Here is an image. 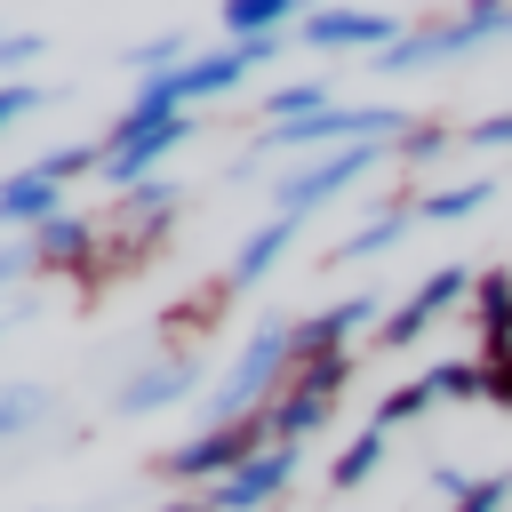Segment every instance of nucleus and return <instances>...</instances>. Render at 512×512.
<instances>
[{"label":"nucleus","mask_w":512,"mask_h":512,"mask_svg":"<svg viewBox=\"0 0 512 512\" xmlns=\"http://www.w3.org/2000/svg\"><path fill=\"white\" fill-rule=\"evenodd\" d=\"M176 216H184V184H168V176H152V184H136V192H112L104 208H96V256H88V296H104L112 280H136V272H152L160 264V248H168V232H176Z\"/></svg>","instance_id":"1"},{"label":"nucleus","mask_w":512,"mask_h":512,"mask_svg":"<svg viewBox=\"0 0 512 512\" xmlns=\"http://www.w3.org/2000/svg\"><path fill=\"white\" fill-rule=\"evenodd\" d=\"M96 136H104V184H112V192H136V184H152V168H160L176 144L200 136V112H184V104L168 96V80H136L128 112L104 120Z\"/></svg>","instance_id":"2"},{"label":"nucleus","mask_w":512,"mask_h":512,"mask_svg":"<svg viewBox=\"0 0 512 512\" xmlns=\"http://www.w3.org/2000/svg\"><path fill=\"white\" fill-rule=\"evenodd\" d=\"M504 32H512V0L424 8V16L400 32V48H384L368 72H424V64H448V56H464V48H480V40H504Z\"/></svg>","instance_id":"3"},{"label":"nucleus","mask_w":512,"mask_h":512,"mask_svg":"<svg viewBox=\"0 0 512 512\" xmlns=\"http://www.w3.org/2000/svg\"><path fill=\"white\" fill-rule=\"evenodd\" d=\"M264 448H280V432H272V408H256V416H232V424H200L192 440L160 448V456H152V472H160V480H200V488H216V480H232L240 464H256Z\"/></svg>","instance_id":"4"},{"label":"nucleus","mask_w":512,"mask_h":512,"mask_svg":"<svg viewBox=\"0 0 512 512\" xmlns=\"http://www.w3.org/2000/svg\"><path fill=\"white\" fill-rule=\"evenodd\" d=\"M472 280H480V264H464V256L432 264V272L392 304V320H376V328H368V352H408L416 336H432V320H440V312H464V304H472Z\"/></svg>","instance_id":"5"},{"label":"nucleus","mask_w":512,"mask_h":512,"mask_svg":"<svg viewBox=\"0 0 512 512\" xmlns=\"http://www.w3.org/2000/svg\"><path fill=\"white\" fill-rule=\"evenodd\" d=\"M384 152H392V144H344V152H320V160L288 168V176L272 184V216H312V208H328V200H336L344 184H360Z\"/></svg>","instance_id":"6"},{"label":"nucleus","mask_w":512,"mask_h":512,"mask_svg":"<svg viewBox=\"0 0 512 512\" xmlns=\"http://www.w3.org/2000/svg\"><path fill=\"white\" fill-rule=\"evenodd\" d=\"M408 24L416 16H392V8H304L296 40L304 48H328V56H384V48H400Z\"/></svg>","instance_id":"7"},{"label":"nucleus","mask_w":512,"mask_h":512,"mask_svg":"<svg viewBox=\"0 0 512 512\" xmlns=\"http://www.w3.org/2000/svg\"><path fill=\"white\" fill-rule=\"evenodd\" d=\"M344 384H352V352H344V360L288 368V384H280V400H272V432H280V440H312V432L336 416Z\"/></svg>","instance_id":"8"},{"label":"nucleus","mask_w":512,"mask_h":512,"mask_svg":"<svg viewBox=\"0 0 512 512\" xmlns=\"http://www.w3.org/2000/svg\"><path fill=\"white\" fill-rule=\"evenodd\" d=\"M408 224H424V192H416V184H400V192H376V208H368V216H360V224H352L336 248H320L312 264H320V272H328V264H360V256H376V248H392Z\"/></svg>","instance_id":"9"},{"label":"nucleus","mask_w":512,"mask_h":512,"mask_svg":"<svg viewBox=\"0 0 512 512\" xmlns=\"http://www.w3.org/2000/svg\"><path fill=\"white\" fill-rule=\"evenodd\" d=\"M296 464H304V440H280V448H264L256 464H240L232 480H216V488H200V496H208L216 512H264V504H280V496H288Z\"/></svg>","instance_id":"10"},{"label":"nucleus","mask_w":512,"mask_h":512,"mask_svg":"<svg viewBox=\"0 0 512 512\" xmlns=\"http://www.w3.org/2000/svg\"><path fill=\"white\" fill-rule=\"evenodd\" d=\"M360 320H376V296H344V304H320V312H296V360L288 368H312V360H344Z\"/></svg>","instance_id":"11"},{"label":"nucleus","mask_w":512,"mask_h":512,"mask_svg":"<svg viewBox=\"0 0 512 512\" xmlns=\"http://www.w3.org/2000/svg\"><path fill=\"white\" fill-rule=\"evenodd\" d=\"M464 320H472V336H480V360H504V352H512V264H480Z\"/></svg>","instance_id":"12"},{"label":"nucleus","mask_w":512,"mask_h":512,"mask_svg":"<svg viewBox=\"0 0 512 512\" xmlns=\"http://www.w3.org/2000/svg\"><path fill=\"white\" fill-rule=\"evenodd\" d=\"M224 304H232V280H224V272H216L208 288H192L184 304H168V312H160V344H168V360H192V344L216 328Z\"/></svg>","instance_id":"13"},{"label":"nucleus","mask_w":512,"mask_h":512,"mask_svg":"<svg viewBox=\"0 0 512 512\" xmlns=\"http://www.w3.org/2000/svg\"><path fill=\"white\" fill-rule=\"evenodd\" d=\"M192 392H200V360H160V368L128 376V384L112 392V408H120V416H152V408H176V400H192Z\"/></svg>","instance_id":"14"},{"label":"nucleus","mask_w":512,"mask_h":512,"mask_svg":"<svg viewBox=\"0 0 512 512\" xmlns=\"http://www.w3.org/2000/svg\"><path fill=\"white\" fill-rule=\"evenodd\" d=\"M296 240H304V216H264V224H256V232L232 248V264H224L232 296H240V288H256V280L280 264V248H296Z\"/></svg>","instance_id":"15"},{"label":"nucleus","mask_w":512,"mask_h":512,"mask_svg":"<svg viewBox=\"0 0 512 512\" xmlns=\"http://www.w3.org/2000/svg\"><path fill=\"white\" fill-rule=\"evenodd\" d=\"M64 216V184H48L40 168H16L8 184H0V224L8 232H40V224H56Z\"/></svg>","instance_id":"16"},{"label":"nucleus","mask_w":512,"mask_h":512,"mask_svg":"<svg viewBox=\"0 0 512 512\" xmlns=\"http://www.w3.org/2000/svg\"><path fill=\"white\" fill-rule=\"evenodd\" d=\"M432 488L448 496V512H504V504H512V472H464V464H432Z\"/></svg>","instance_id":"17"},{"label":"nucleus","mask_w":512,"mask_h":512,"mask_svg":"<svg viewBox=\"0 0 512 512\" xmlns=\"http://www.w3.org/2000/svg\"><path fill=\"white\" fill-rule=\"evenodd\" d=\"M296 16V0H224V40H280Z\"/></svg>","instance_id":"18"},{"label":"nucleus","mask_w":512,"mask_h":512,"mask_svg":"<svg viewBox=\"0 0 512 512\" xmlns=\"http://www.w3.org/2000/svg\"><path fill=\"white\" fill-rule=\"evenodd\" d=\"M496 192H504L496 176H464V184H440V192H424V224H464V216H480Z\"/></svg>","instance_id":"19"},{"label":"nucleus","mask_w":512,"mask_h":512,"mask_svg":"<svg viewBox=\"0 0 512 512\" xmlns=\"http://www.w3.org/2000/svg\"><path fill=\"white\" fill-rule=\"evenodd\" d=\"M432 408H440V384H432V368H424V376L392 384V392L376 400V416H368V424H376V432H400V424H416V416H432Z\"/></svg>","instance_id":"20"},{"label":"nucleus","mask_w":512,"mask_h":512,"mask_svg":"<svg viewBox=\"0 0 512 512\" xmlns=\"http://www.w3.org/2000/svg\"><path fill=\"white\" fill-rule=\"evenodd\" d=\"M376 464H384V432H376V424H360V432L336 448V464H328V488H336V496H352V488H360Z\"/></svg>","instance_id":"21"},{"label":"nucleus","mask_w":512,"mask_h":512,"mask_svg":"<svg viewBox=\"0 0 512 512\" xmlns=\"http://www.w3.org/2000/svg\"><path fill=\"white\" fill-rule=\"evenodd\" d=\"M456 136H464V128H456L448 112H408V128H400V144H392V160H408V168H416V160H432V152H448Z\"/></svg>","instance_id":"22"},{"label":"nucleus","mask_w":512,"mask_h":512,"mask_svg":"<svg viewBox=\"0 0 512 512\" xmlns=\"http://www.w3.org/2000/svg\"><path fill=\"white\" fill-rule=\"evenodd\" d=\"M64 88L56 80H0V128H16V120H32L40 104H56Z\"/></svg>","instance_id":"23"},{"label":"nucleus","mask_w":512,"mask_h":512,"mask_svg":"<svg viewBox=\"0 0 512 512\" xmlns=\"http://www.w3.org/2000/svg\"><path fill=\"white\" fill-rule=\"evenodd\" d=\"M32 416H40V392H32V384H8V400H0V432L16 440V432H32Z\"/></svg>","instance_id":"24"},{"label":"nucleus","mask_w":512,"mask_h":512,"mask_svg":"<svg viewBox=\"0 0 512 512\" xmlns=\"http://www.w3.org/2000/svg\"><path fill=\"white\" fill-rule=\"evenodd\" d=\"M32 56H40V32H0V80H16Z\"/></svg>","instance_id":"25"},{"label":"nucleus","mask_w":512,"mask_h":512,"mask_svg":"<svg viewBox=\"0 0 512 512\" xmlns=\"http://www.w3.org/2000/svg\"><path fill=\"white\" fill-rule=\"evenodd\" d=\"M464 144H480V152H512V112H488V120H472V128H464Z\"/></svg>","instance_id":"26"},{"label":"nucleus","mask_w":512,"mask_h":512,"mask_svg":"<svg viewBox=\"0 0 512 512\" xmlns=\"http://www.w3.org/2000/svg\"><path fill=\"white\" fill-rule=\"evenodd\" d=\"M488 408H512V352L488 360Z\"/></svg>","instance_id":"27"},{"label":"nucleus","mask_w":512,"mask_h":512,"mask_svg":"<svg viewBox=\"0 0 512 512\" xmlns=\"http://www.w3.org/2000/svg\"><path fill=\"white\" fill-rule=\"evenodd\" d=\"M160 512H216L208 496H176V504H160Z\"/></svg>","instance_id":"28"}]
</instances>
